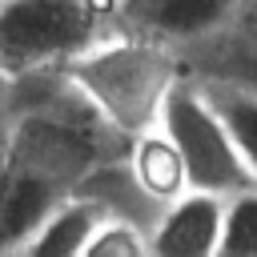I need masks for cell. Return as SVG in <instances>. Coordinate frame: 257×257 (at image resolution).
Wrapping results in <instances>:
<instances>
[{
	"label": "cell",
	"mask_w": 257,
	"mask_h": 257,
	"mask_svg": "<svg viewBox=\"0 0 257 257\" xmlns=\"http://www.w3.org/2000/svg\"><path fill=\"white\" fill-rule=\"evenodd\" d=\"M185 60L137 32L112 28L80 56H72L60 72L84 96V104L100 116V124L124 145L133 133L157 124L161 100L169 84L181 76Z\"/></svg>",
	"instance_id": "obj_1"
},
{
	"label": "cell",
	"mask_w": 257,
	"mask_h": 257,
	"mask_svg": "<svg viewBox=\"0 0 257 257\" xmlns=\"http://www.w3.org/2000/svg\"><path fill=\"white\" fill-rule=\"evenodd\" d=\"M112 28V0H0V68L8 76L64 68Z\"/></svg>",
	"instance_id": "obj_2"
},
{
	"label": "cell",
	"mask_w": 257,
	"mask_h": 257,
	"mask_svg": "<svg viewBox=\"0 0 257 257\" xmlns=\"http://www.w3.org/2000/svg\"><path fill=\"white\" fill-rule=\"evenodd\" d=\"M157 124L165 128V137L181 153L189 189L229 197V193H241V189L257 185L249 165L241 161L221 112H217V104L209 100L205 84L189 68H181V76L169 84V92L161 100V112H157Z\"/></svg>",
	"instance_id": "obj_3"
},
{
	"label": "cell",
	"mask_w": 257,
	"mask_h": 257,
	"mask_svg": "<svg viewBox=\"0 0 257 257\" xmlns=\"http://www.w3.org/2000/svg\"><path fill=\"white\" fill-rule=\"evenodd\" d=\"M241 4L245 0H112V12L116 28L189 56L221 40L237 24Z\"/></svg>",
	"instance_id": "obj_4"
},
{
	"label": "cell",
	"mask_w": 257,
	"mask_h": 257,
	"mask_svg": "<svg viewBox=\"0 0 257 257\" xmlns=\"http://www.w3.org/2000/svg\"><path fill=\"white\" fill-rule=\"evenodd\" d=\"M225 197L185 189L169 197L149 221V253L157 257H217Z\"/></svg>",
	"instance_id": "obj_5"
},
{
	"label": "cell",
	"mask_w": 257,
	"mask_h": 257,
	"mask_svg": "<svg viewBox=\"0 0 257 257\" xmlns=\"http://www.w3.org/2000/svg\"><path fill=\"white\" fill-rule=\"evenodd\" d=\"M100 213H104V209H100L92 197L68 189V193L36 221V229L20 241L16 253H24V257H72V253H84V241H88V233L96 229Z\"/></svg>",
	"instance_id": "obj_6"
},
{
	"label": "cell",
	"mask_w": 257,
	"mask_h": 257,
	"mask_svg": "<svg viewBox=\"0 0 257 257\" xmlns=\"http://www.w3.org/2000/svg\"><path fill=\"white\" fill-rule=\"evenodd\" d=\"M124 165H128L137 189L153 205H165L169 197H177V193L189 189L181 153L173 149V141L165 137L161 124H149V128H141V133H133L124 141Z\"/></svg>",
	"instance_id": "obj_7"
},
{
	"label": "cell",
	"mask_w": 257,
	"mask_h": 257,
	"mask_svg": "<svg viewBox=\"0 0 257 257\" xmlns=\"http://www.w3.org/2000/svg\"><path fill=\"white\" fill-rule=\"evenodd\" d=\"M197 76V72H193ZM209 92V100L217 104L241 161L249 165L253 181H257V92L253 88H241V84H229V80H217V76H197Z\"/></svg>",
	"instance_id": "obj_8"
},
{
	"label": "cell",
	"mask_w": 257,
	"mask_h": 257,
	"mask_svg": "<svg viewBox=\"0 0 257 257\" xmlns=\"http://www.w3.org/2000/svg\"><path fill=\"white\" fill-rule=\"evenodd\" d=\"M189 72L197 76H217V80H229V84H241V88H253L257 92V40L249 36H221L189 56H181Z\"/></svg>",
	"instance_id": "obj_9"
},
{
	"label": "cell",
	"mask_w": 257,
	"mask_h": 257,
	"mask_svg": "<svg viewBox=\"0 0 257 257\" xmlns=\"http://www.w3.org/2000/svg\"><path fill=\"white\" fill-rule=\"evenodd\" d=\"M149 253V225L128 213H100L84 241V257H141Z\"/></svg>",
	"instance_id": "obj_10"
},
{
	"label": "cell",
	"mask_w": 257,
	"mask_h": 257,
	"mask_svg": "<svg viewBox=\"0 0 257 257\" xmlns=\"http://www.w3.org/2000/svg\"><path fill=\"white\" fill-rule=\"evenodd\" d=\"M217 257H257V185L225 197Z\"/></svg>",
	"instance_id": "obj_11"
},
{
	"label": "cell",
	"mask_w": 257,
	"mask_h": 257,
	"mask_svg": "<svg viewBox=\"0 0 257 257\" xmlns=\"http://www.w3.org/2000/svg\"><path fill=\"white\" fill-rule=\"evenodd\" d=\"M12 133H16V96H12V76L0 68V169L12 153Z\"/></svg>",
	"instance_id": "obj_12"
},
{
	"label": "cell",
	"mask_w": 257,
	"mask_h": 257,
	"mask_svg": "<svg viewBox=\"0 0 257 257\" xmlns=\"http://www.w3.org/2000/svg\"><path fill=\"white\" fill-rule=\"evenodd\" d=\"M233 36H249V40H257V0H245L241 4V16H237V24L229 28ZM225 32V36H229Z\"/></svg>",
	"instance_id": "obj_13"
}]
</instances>
